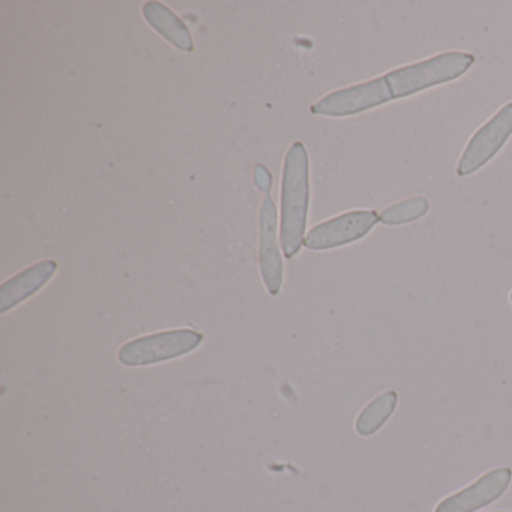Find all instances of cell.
I'll use <instances>...</instances> for the list:
<instances>
[{"mask_svg":"<svg viewBox=\"0 0 512 512\" xmlns=\"http://www.w3.org/2000/svg\"><path fill=\"white\" fill-rule=\"evenodd\" d=\"M310 209V158L304 143L290 146L284 158L281 179L280 241L287 259H293L304 245Z\"/></svg>","mask_w":512,"mask_h":512,"instance_id":"6da1fadb","label":"cell"},{"mask_svg":"<svg viewBox=\"0 0 512 512\" xmlns=\"http://www.w3.org/2000/svg\"><path fill=\"white\" fill-rule=\"evenodd\" d=\"M475 64V56L464 52H445L425 61L413 62L385 74L392 100L419 94L425 89L454 82Z\"/></svg>","mask_w":512,"mask_h":512,"instance_id":"7a4b0ae2","label":"cell"},{"mask_svg":"<svg viewBox=\"0 0 512 512\" xmlns=\"http://www.w3.org/2000/svg\"><path fill=\"white\" fill-rule=\"evenodd\" d=\"M203 334L196 329H173L128 341L119 349L118 359L125 367H145L181 358L202 344Z\"/></svg>","mask_w":512,"mask_h":512,"instance_id":"3957f363","label":"cell"},{"mask_svg":"<svg viewBox=\"0 0 512 512\" xmlns=\"http://www.w3.org/2000/svg\"><path fill=\"white\" fill-rule=\"evenodd\" d=\"M512 136V101L494 113L467 142L457 163L458 176H470L490 163Z\"/></svg>","mask_w":512,"mask_h":512,"instance_id":"277c9868","label":"cell"},{"mask_svg":"<svg viewBox=\"0 0 512 512\" xmlns=\"http://www.w3.org/2000/svg\"><path fill=\"white\" fill-rule=\"evenodd\" d=\"M392 100L385 76L376 77L359 85L338 89L311 104L310 112L316 116L346 118L376 109Z\"/></svg>","mask_w":512,"mask_h":512,"instance_id":"5b68a950","label":"cell"},{"mask_svg":"<svg viewBox=\"0 0 512 512\" xmlns=\"http://www.w3.org/2000/svg\"><path fill=\"white\" fill-rule=\"evenodd\" d=\"M379 223V214L371 209L344 212L314 226L304 239V247L313 251L334 250L367 236Z\"/></svg>","mask_w":512,"mask_h":512,"instance_id":"8992f818","label":"cell"},{"mask_svg":"<svg viewBox=\"0 0 512 512\" xmlns=\"http://www.w3.org/2000/svg\"><path fill=\"white\" fill-rule=\"evenodd\" d=\"M278 215L271 191L263 193L259 214V266L263 284L272 296H278L283 286L284 266L278 245Z\"/></svg>","mask_w":512,"mask_h":512,"instance_id":"52a82bcc","label":"cell"},{"mask_svg":"<svg viewBox=\"0 0 512 512\" xmlns=\"http://www.w3.org/2000/svg\"><path fill=\"white\" fill-rule=\"evenodd\" d=\"M512 470L509 467H497L484 473L469 487L443 499L434 512H475L496 502L503 496L511 484Z\"/></svg>","mask_w":512,"mask_h":512,"instance_id":"ba28073f","label":"cell"},{"mask_svg":"<svg viewBox=\"0 0 512 512\" xmlns=\"http://www.w3.org/2000/svg\"><path fill=\"white\" fill-rule=\"evenodd\" d=\"M58 272L55 260H43L14 275L0 286V313L19 307L26 299L40 292Z\"/></svg>","mask_w":512,"mask_h":512,"instance_id":"9c48e42d","label":"cell"},{"mask_svg":"<svg viewBox=\"0 0 512 512\" xmlns=\"http://www.w3.org/2000/svg\"><path fill=\"white\" fill-rule=\"evenodd\" d=\"M148 25L181 52H194V38L188 26L161 2H146L142 10Z\"/></svg>","mask_w":512,"mask_h":512,"instance_id":"30bf717a","label":"cell"},{"mask_svg":"<svg viewBox=\"0 0 512 512\" xmlns=\"http://www.w3.org/2000/svg\"><path fill=\"white\" fill-rule=\"evenodd\" d=\"M397 404L398 395L395 391H386L377 395L362 409V412L356 418V433L364 437L376 434L386 424V421L394 415Z\"/></svg>","mask_w":512,"mask_h":512,"instance_id":"8fae6325","label":"cell"},{"mask_svg":"<svg viewBox=\"0 0 512 512\" xmlns=\"http://www.w3.org/2000/svg\"><path fill=\"white\" fill-rule=\"evenodd\" d=\"M428 211H430V202L425 197H410L383 209L379 214V221L385 226H403V224L421 220Z\"/></svg>","mask_w":512,"mask_h":512,"instance_id":"7c38bea8","label":"cell"},{"mask_svg":"<svg viewBox=\"0 0 512 512\" xmlns=\"http://www.w3.org/2000/svg\"><path fill=\"white\" fill-rule=\"evenodd\" d=\"M254 184L262 193H268L272 190V176L269 170L262 164H257L253 173Z\"/></svg>","mask_w":512,"mask_h":512,"instance_id":"4fadbf2b","label":"cell"},{"mask_svg":"<svg viewBox=\"0 0 512 512\" xmlns=\"http://www.w3.org/2000/svg\"><path fill=\"white\" fill-rule=\"evenodd\" d=\"M511 304H512V292H511Z\"/></svg>","mask_w":512,"mask_h":512,"instance_id":"5bb4252c","label":"cell"}]
</instances>
